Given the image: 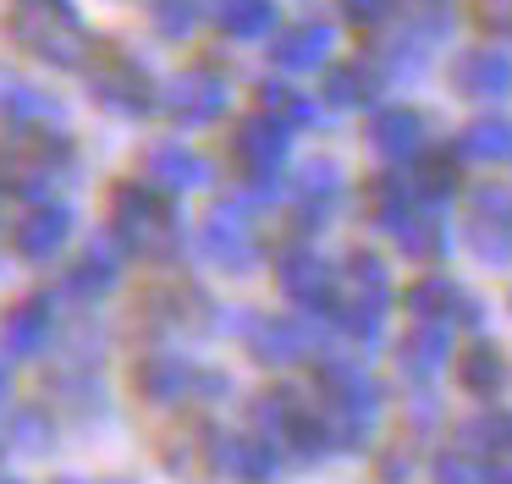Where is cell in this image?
<instances>
[{"instance_id":"7c38bea8","label":"cell","mask_w":512,"mask_h":484,"mask_svg":"<svg viewBox=\"0 0 512 484\" xmlns=\"http://www.w3.org/2000/svg\"><path fill=\"white\" fill-rule=\"evenodd\" d=\"M204 308L210 297L188 281H160V286H144L138 292V325L149 330H188V325H204Z\"/></svg>"},{"instance_id":"ffe728a7","label":"cell","mask_w":512,"mask_h":484,"mask_svg":"<svg viewBox=\"0 0 512 484\" xmlns=\"http://www.w3.org/2000/svg\"><path fill=\"white\" fill-rule=\"evenodd\" d=\"M248 347L259 363H298L314 352V325L298 314H276V319H248Z\"/></svg>"},{"instance_id":"6da1fadb","label":"cell","mask_w":512,"mask_h":484,"mask_svg":"<svg viewBox=\"0 0 512 484\" xmlns=\"http://www.w3.org/2000/svg\"><path fill=\"white\" fill-rule=\"evenodd\" d=\"M111 231L133 259L149 264H166L182 242V215H177V198L155 182H122L111 187Z\"/></svg>"},{"instance_id":"f6af8a7d","label":"cell","mask_w":512,"mask_h":484,"mask_svg":"<svg viewBox=\"0 0 512 484\" xmlns=\"http://www.w3.org/2000/svg\"><path fill=\"white\" fill-rule=\"evenodd\" d=\"M226 391H232V380H226V374L199 369V380H193V396H199V402H221Z\"/></svg>"},{"instance_id":"e575fe53","label":"cell","mask_w":512,"mask_h":484,"mask_svg":"<svg viewBox=\"0 0 512 484\" xmlns=\"http://www.w3.org/2000/svg\"><path fill=\"white\" fill-rule=\"evenodd\" d=\"M391 237H397V248L408 253V259H419V264H430V259L446 253V226H441V215H430V209H413Z\"/></svg>"},{"instance_id":"4316f807","label":"cell","mask_w":512,"mask_h":484,"mask_svg":"<svg viewBox=\"0 0 512 484\" xmlns=\"http://www.w3.org/2000/svg\"><path fill=\"white\" fill-rule=\"evenodd\" d=\"M50 396L67 402L72 413H100V407H105V385H100V374L89 369V352H72L67 363L50 369Z\"/></svg>"},{"instance_id":"603a6c76","label":"cell","mask_w":512,"mask_h":484,"mask_svg":"<svg viewBox=\"0 0 512 484\" xmlns=\"http://www.w3.org/2000/svg\"><path fill=\"white\" fill-rule=\"evenodd\" d=\"M215 473L237 484H270L276 479V446L270 435H215Z\"/></svg>"},{"instance_id":"1f68e13d","label":"cell","mask_w":512,"mask_h":484,"mask_svg":"<svg viewBox=\"0 0 512 484\" xmlns=\"http://www.w3.org/2000/svg\"><path fill=\"white\" fill-rule=\"evenodd\" d=\"M430 50H435V39H424L413 22H402V28L380 44L375 61H380V72H386V77H419L424 61H430Z\"/></svg>"},{"instance_id":"c3c4849f","label":"cell","mask_w":512,"mask_h":484,"mask_svg":"<svg viewBox=\"0 0 512 484\" xmlns=\"http://www.w3.org/2000/svg\"><path fill=\"white\" fill-rule=\"evenodd\" d=\"M56 484H133V479H56Z\"/></svg>"},{"instance_id":"74e56055","label":"cell","mask_w":512,"mask_h":484,"mask_svg":"<svg viewBox=\"0 0 512 484\" xmlns=\"http://www.w3.org/2000/svg\"><path fill=\"white\" fill-rule=\"evenodd\" d=\"M6 435H12L17 451H28V457H45V451L56 446V418H50L39 402H34V407H17Z\"/></svg>"},{"instance_id":"7dc6e473","label":"cell","mask_w":512,"mask_h":484,"mask_svg":"<svg viewBox=\"0 0 512 484\" xmlns=\"http://www.w3.org/2000/svg\"><path fill=\"white\" fill-rule=\"evenodd\" d=\"M6 396H12V369L0 363V407H6Z\"/></svg>"},{"instance_id":"7bdbcfd3","label":"cell","mask_w":512,"mask_h":484,"mask_svg":"<svg viewBox=\"0 0 512 484\" xmlns=\"http://www.w3.org/2000/svg\"><path fill=\"white\" fill-rule=\"evenodd\" d=\"M474 22L485 28L490 44H507V39H512V0H479V6H474Z\"/></svg>"},{"instance_id":"30bf717a","label":"cell","mask_w":512,"mask_h":484,"mask_svg":"<svg viewBox=\"0 0 512 484\" xmlns=\"http://www.w3.org/2000/svg\"><path fill=\"white\" fill-rule=\"evenodd\" d=\"M160 99H166V116L177 121V127H204V121H221L232 88H226L221 72H210V66H193V72L171 77Z\"/></svg>"},{"instance_id":"ba28073f","label":"cell","mask_w":512,"mask_h":484,"mask_svg":"<svg viewBox=\"0 0 512 484\" xmlns=\"http://www.w3.org/2000/svg\"><path fill=\"white\" fill-rule=\"evenodd\" d=\"M287 143H292V132L281 127L276 116H248V121H237L232 127V138H226V154H232V165L248 176V182H270V176L287 165Z\"/></svg>"},{"instance_id":"52a82bcc","label":"cell","mask_w":512,"mask_h":484,"mask_svg":"<svg viewBox=\"0 0 512 484\" xmlns=\"http://www.w3.org/2000/svg\"><path fill=\"white\" fill-rule=\"evenodd\" d=\"M468 248L490 270H507L512 264V187L479 182L468 193Z\"/></svg>"},{"instance_id":"b9f144b4","label":"cell","mask_w":512,"mask_h":484,"mask_svg":"<svg viewBox=\"0 0 512 484\" xmlns=\"http://www.w3.org/2000/svg\"><path fill=\"white\" fill-rule=\"evenodd\" d=\"M435 484H490V468H479L468 451H446L435 462Z\"/></svg>"},{"instance_id":"3957f363","label":"cell","mask_w":512,"mask_h":484,"mask_svg":"<svg viewBox=\"0 0 512 484\" xmlns=\"http://www.w3.org/2000/svg\"><path fill=\"white\" fill-rule=\"evenodd\" d=\"M320 396H325V418L336 429V446H364V435L375 429V413H380L375 380L347 358H325L320 363Z\"/></svg>"},{"instance_id":"277c9868","label":"cell","mask_w":512,"mask_h":484,"mask_svg":"<svg viewBox=\"0 0 512 484\" xmlns=\"http://www.w3.org/2000/svg\"><path fill=\"white\" fill-rule=\"evenodd\" d=\"M12 39L50 66H78L94 50V39L83 33V22L67 6H23L12 17Z\"/></svg>"},{"instance_id":"681fc988","label":"cell","mask_w":512,"mask_h":484,"mask_svg":"<svg viewBox=\"0 0 512 484\" xmlns=\"http://www.w3.org/2000/svg\"><path fill=\"white\" fill-rule=\"evenodd\" d=\"M23 6H67V0H23Z\"/></svg>"},{"instance_id":"60d3db41","label":"cell","mask_w":512,"mask_h":484,"mask_svg":"<svg viewBox=\"0 0 512 484\" xmlns=\"http://www.w3.org/2000/svg\"><path fill=\"white\" fill-rule=\"evenodd\" d=\"M463 440H468V451H507L512 446V418L507 413H479L463 424Z\"/></svg>"},{"instance_id":"8992f818","label":"cell","mask_w":512,"mask_h":484,"mask_svg":"<svg viewBox=\"0 0 512 484\" xmlns=\"http://www.w3.org/2000/svg\"><path fill=\"white\" fill-rule=\"evenodd\" d=\"M83 66H89L94 99H100L105 110H116V116H144V110L155 105V83H149V72L133 61V55L116 50V44H94Z\"/></svg>"},{"instance_id":"5bb4252c","label":"cell","mask_w":512,"mask_h":484,"mask_svg":"<svg viewBox=\"0 0 512 484\" xmlns=\"http://www.w3.org/2000/svg\"><path fill=\"white\" fill-rule=\"evenodd\" d=\"M72 237V209L67 204H34L23 220L12 226V253L23 264H50Z\"/></svg>"},{"instance_id":"f35d334b","label":"cell","mask_w":512,"mask_h":484,"mask_svg":"<svg viewBox=\"0 0 512 484\" xmlns=\"http://www.w3.org/2000/svg\"><path fill=\"white\" fill-rule=\"evenodd\" d=\"M413 193L430 198V204H441V198L457 193V154H441V149H424L419 154V171H413Z\"/></svg>"},{"instance_id":"ee69618b","label":"cell","mask_w":512,"mask_h":484,"mask_svg":"<svg viewBox=\"0 0 512 484\" xmlns=\"http://www.w3.org/2000/svg\"><path fill=\"white\" fill-rule=\"evenodd\" d=\"M342 6V17L353 22V28H380V22L397 11V0H336Z\"/></svg>"},{"instance_id":"8fae6325","label":"cell","mask_w":512,"mask_h":484,"mask_svg":"<svg viewBox=\"0 0 512 484\" xmlns=\"http://www.w3.org/2000/svg\"><path fill=\"white\" fill-rule=\"evenodd\" d=\"M369 149L380 154V160H419L424 149H430V121L419 116L413 105H380L375 116H369Z\"/></svg>"},{"instance_id":"d6a6232c","label":"cell","mask_w":512,"mask_h":484,"mask_svg":"<svg viewBox=\"0 0 512 484\" xmlns=\"http://www.w3.org/2000/svg\"><path fill=\"white\" fill-rule=\"evenodd\" d=\"M166 468L182 473V479H204V473H215V435L210 429H182V435L166 440Z\"/></svg>"},{"instance_id":"44dd1931","label":"cell","mask_w":512,"mask_h":484,"mask_svg":"<svg viewBox=\"0 0 512 484\" xmlns=\"http://www.w3.org/2000/svg\"><path fill=\"white\" fill-rule=\"evenodd\" d=\"M380 88H386V72H380V61H364V55H353V61H331L325 66V105L331 110H364L380 99Z\"/></svg>"},{"instance_id":"484cf974","label":"cell","mask_w":512,"mask_h":484,"mask_svg":"<svg viewBox=\"0 0 512 484\" xmlns=\"http://www.w3.org/2000/svg\"><path fill=\"white\" fill-rule=\"evenodd\" d=\"M61 116V99L45 94L39 83L28 77H12L0 72V121H12V127H45V121Z\"/></svg>"},{"instance_id":"ac0fdd59","label":"cell","mask_w":512,"mask_h":484,"mask_svg":"<svg viewBox=\"0 0 512 484\" xmlns=\"http://www.w3.org/2000/svg\"><path fill=\"white\" fill-rule=\"evenodd\" d=\"M144 182L166 187V193H193V187L210 182V160L177 138H160L144 149Z\"/></svg>"},{"instance_id":"83f0119b","label":"cell","mask_w":512,"mask_h":484,"mask_svg":"<svg viewBox=\"0 0 512 484\" xmlns=\"http://www.w3.org/2000/svg\"><path fill=\"white\" fill-rule=\"evenodd\" d=\"M204 11H210V22L226 33V39H265V33H276V6L270 0H204Z\"/></svg>"},{"instance_id":"d590c367","label":"cell","mask_w":512,"mask_h":484,"mask_svg":"<svg viewBox=\"0 0 512 484\" xmlns=\"http://www.w3.org/2000/svg\"><path fill=\"white\" fill-rule=\"evenodd\" d=\"M254 99H259V110H265V116L281 121V127H303V121H314L309 94H303V88H292L287 77H265V83L254 88Z\"/></svg>"},{"instance_id":"ab89813d","label":"cell","mask_w":512,"mask_h":484,"mask_svg":"<svg viewBox=\"0 0 512 484\" xmlns=\"http://www.w3.org/2000/svg\"><path fill=\"white\" fill-rule=\"evenodd\" d=\"M199 11H204V0H149V22H155V33H166V39H188Z\"/></svg>"},{"instance_id":"7402d4cb","label":"cell","mask_w":512,"mask_h":484,"mask_svg":"<svg viewBox=\"0 0 512 484\" xmlns=\"http://www.w3.org/2000/svg\"><path fill=\"white\" fill-rule=\"evenodd\" d=\"M331 50H336V28L320 17L292 22V28L276 33V44H270L281 72H320V66H331Z\"/></svg>"},{"instance_id":"4fadbf2b","label":"cell","mask_w":512,"mask_h":484,"mask_svg":"<svg viewBox=\"0 0 512 484\" xmlns=\"http://www.w3.org/2000/svg\"><path fill=\"white\" fill-rule=\"evenodd\" d=\"M193 380H199V369H193L182 352H144L138 358V369H133V391L144 396L149 407H177V402H188L193 396Z\"/></svg>"},{"instance_id":"5b68a950","label":"cell","mask_w":512,"mask_h":484,"mask_svg":"<svg viewBox=\"0 0 512 484\" xmlns=\"http://www.w3.org/2000/svg\"><path fill=\"white\" fill-rule=\"evenodd\" d=\"M248 215H254V198L232 193V198H221V204L210 209V220H204V231H199L204 259L221 264L226 275H248V270H254V259H259L254 220H248Z\"/></svg>"},{"instance_id":"f907efd6","label":"cell","mask_w":512,"mask_h":484,"mask_svg":"<svg viewBox=\"0 0 512 484\" xmlns=\"http://www.w3.org/2000/svg\"><path fill=\"white\" fill-rule=\"evenodd\" d=\"M0 484H23V479H0Z\"/></svg>"},{"instance_id":"f546056e","label":"cell","mask_w":512,"mask_h":484,"mask_svg":"<svg viewBox=\"0 0 512 484\" xmlns=\"http://www.w3.org/2000/svg\"><path fill=\"white\" fill-rule=\"evenodd\" d=\"M446 352H452V341H446V325H424V319H419V325L402 336L397 363H402V374H413V380H430V374L446 369Z\"/></svg>"},{"instance_id":"e0dca14e","label":"cell","mask_w":512,"mask_h":484,"mask_svg":"<svg viewBox=\"0 0 512 484\" xmlns=\"http://www.w3.org/2000/svg\"><path fill=\"white\" fill-rule=\"evenodd\" d=\"M50 330H56V308L50 297H23L0 314V352L6 358H39L50 347Z\"/></svg>"},{"instance_id":"836d02e7","label":"cell","mask_w":512,"mask_h":484,"mask_svg":"<svg viewBox=\"0 0 512 484\" xmlns=\"http://www.w3.org/2000/svg\"><path fill=\"white\" fill-rule=\"evenodd\" d=\"M457 380H463L468 396H496L501 380H507V363H501V352L490 347V341H474V347L457 358Z\"/></svg>"},{"instance_id":"9a60e30c","label":"cell","mask_w":512,"mask_h":484,"mask_svg":"<svg viewBox=\"0 0 512 484\" xmlns=\"http://www.w3.org/2000/svg\"><path fill=\"white\" fill-rule=\"evenodd\" d=\"M292 193H298V231H314V226H325V215H331L336 204H342L347 176H342V165H336V160H325V154H320V160L298 165Z\"/></svg>"},{"instance_id":"4dcf8cb0","label":"cell","mask_w":512,"mask_h":484,"mask_svg":"<svg viewBox=\"0 0 512 484\" xmlns=\"http://www.w3.org/2000/svg\"><path fill=\"white\" fill-rule=\"evenodd\" d=\"M457 154H463V160H474V165L512 160V121H501V116L468 121V127L457 132Z\"/></svg>"},{"instance_id":"9c48e42d","label":"cell","mask_w":512,"mask_h":484,"mask_svg":"<svg viewBox=\"0 0 512 484\" xmlns=\"http://www.w3.org/2000/svg\"><path fill=\"white\" fill-rule=\"evenodd\" d=\"M452 88L474 105H496V99L512 94V50L507 44H468L452 61Z\"/></svg>"},{"instance_id":"bcb514c9","label":"cell","mask_w":512,"mask_h":484,"mask_svg":"<svg viewBox=\"0 0 512 484\" xmlns=\"http://www.w3.org/2000/svg\"><path fill=\"white\" fill-rule=\"evenodd\" d=\"M408 468H413L408 451H386V457H380V484H402V479H408Z\"/></svg>"},{"instance_id":"2e32d148","label":"cell","mask_w":512,"mask_h":484,"mask_svg":"<svg viewBox=\"0 0 512 484\" xmlns=\"http://www.w3.org/2000/svg\"><path fill=\"white\" fill-rule=\"evenodd\" d=\"M408 308L424 325H452V319L457 325H479V303L452 281V275H419V281L408 286Z\"/></svg>"},{"instance_id":"8d00e7d4","label":"cell","mask_w":512,"mask_h":484,"mask_svg":"<svg viewBox=\"0 0 512 484\" xmlns=\"http://www.w3.org/2000/svg\"><path fill=\"white\" fill-rule=\"evenodd\" d=\"M298 407H303V391L276 385V391H259L254 402H248V418H254V429H265V435H287V424L298 418Z\"/></svg>"},{"instance_id":"7a4b0ae2","label":"cell","mask_w":512,"mask_h":484,"mask_svg":"<svg viewBox=\"0 0 512 484\" xmlns=\"http://www.w3.org/2000/svg\"><path fill=\"white\" fill-rule=\"evenodd\" d=\"M67 165H72V143L56 127H12L0 138V176L23 198H45Z\"/></svg>"},{"instance_id":"d6986e66","label":"cell","mask_w":512,"mask_h":484,"mask_svg":"<svg viewBox=\"0 0 512 484\" xmlns=\"http://www.w3.org/2000/svg\"><path fill=\"white\" fill-rule=\"evenodd\" d=\"M276 281H281V292H287L298 308H331V303H336V275H331V264H325L320 253H309V248L281 253Z\"/></svg>"},{"instance_id":"cb8c5ba5","label":"cell","mask_w":512,"mask_h":484,"mask_svg":"<svg viewBox=\"0 0 512 484\" xmlns=\"http://www.w3.org/2000/svg\"><path fill=\"white\" fill-rule=\"evenodd\" d=\"M122 281V264H116L111 248H100V242H89V248L78 253V259L67 264V275H61V292L78 297V303H100L111 286Z\"/></svg>"},{"instance_id":"d4e9b609","label":"cell","mask_w":512,"mask_h":484,"mask_svg":"<svg viewBox=\"0 0 512 484\" xmlns=\"http://www.w3.org/2000/svg\"><path fill=\"white\" fill-rule=\"evenodd\" d=\"M336 303H358V308H380L391 303V270L380 253H353L342 264V286H336Z\"/></svg>"},{"instance_id":"f1b7e54d","label":"cell","mask_w":512,"mask_h":484,"mask_svg":"<svg viewBox=\"0 0 512 484\" xmlns=\"http://www.w3.org/2000/svg\"><path fill=\"white\" fill-rule=\"evenodd\" d=\"M413 176H369V187H364V215H369V226H380V231H397L402 220L413 215Z\"/></svg>"}]
</instances>
